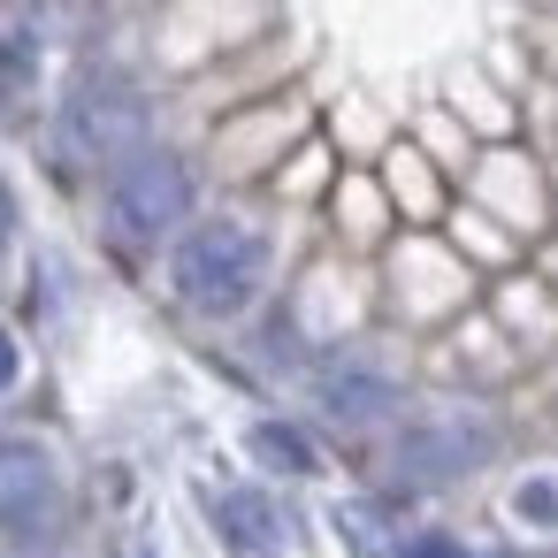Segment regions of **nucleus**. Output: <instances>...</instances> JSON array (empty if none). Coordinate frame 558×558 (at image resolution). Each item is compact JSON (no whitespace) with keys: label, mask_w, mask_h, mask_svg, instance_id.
Segmentation results:
<instances>
[{"label":"nucleus","mask_w":558,"mask_h":558,"mask_svg":"<svg viewBox=\"0 0 558 558\" xmlns=\"http://www.w3.org/2000/svg\"><path fill=\"white\" fill-rule=\"evenodd\" d=\"M184 215H192V169L177 154L138 146L131 161H116V177H108V238L161 245V238H177Z\"/></svg>","instance_id":"f03ea898"},{"label":"nucleus","mask_w":558,"mask_h":558,"mask_svg":"<svg viewBox=\"0 0 558 558\" xmlns=\"http://www.w3.org/2000/svg\"><path fill=\"white\" fill-rule=\"evenodd\" d=\"M253 451L276 459V466H291V474H314V444H306L299 428H283V421H260V428H253Z\"/></svg>","instance_id":"423d86ee"},{"label":"nucleus","mask_w":558,"mask_h":558,"mask_svg":"<svg viewBox=\"0 0 558 558\" xmlns=\"http://www.w3.org/2000/svg\"><path fill=\"white\" fill-rule=\"evenodd\" d=\"M512 512L535 520V527H558V482H527V489L512 497Z\"/></svg>","instance_id":"6e6552de"},{"label":"nucleus","mask_w":558,"mask_h":558,"mask_svg":"<svg viewBox=\"0 0 558 558\" xmlns=\"http://www.w3.org/2000/svg\"><path fill=\"white\" fill-rule=\"evenodd\" d=\"M215 520H222V535H230L245 558H276V550L291 543V527H283V505H276L268 489H253V482H238V489H215Z\"/></svg>","instance_id":"39448f33"},{"label":"nucleus","mask_w":558,"mask_h":558,"mask_svg":"<svg viewBox=\"0 0 558 558\" xmlns=\"http://www.w3.org/2000/svg\"><path fill=\"white\" fill-rule=\"evenodd\" d=\"M405 558H466V550H459L451 535H413V543H405Z\"/></svg>","instance_id":"9d476101"},{"label":"nucleus","mask_w":558,"mask_h":558,"mask_svg":"<svg viewBox=\"0 0 558 558\" xmlns=\"http://www.w3.org/2000/svg\"><path fill=\"white\" fill-rule=\"evenodd\" d=\"M329 405L360 421V413H383V405H390V390H383V383H367V375H329Z\"/></svg>","instance_id":"0eeeda50"},{"label":"nucleus","mask_w":558,"mask_h":558,"mask_svg":"<svg viewBox=\"0 0 558 558\" xmlns=\"http://www.w3.org/2000/svg\"><path fill=\"white\" fill-rule=\"evenodd\" d=\"M138 93L116 85V77H77V93L62 100V138L77 161H131L138 154Z\"/></svg>","instance_id":"7ed1b4c3"},{"label":"nucleus","mask_w":558,"mask_h":558,"mask_svg":"<svg viewBox=\"0 0 558 558\" xmlns=\"http://www.w3.org/2000/svg\"><path fill=\"white\" fill-rule=\"evenodd\" d=\"M24 383V344H16V329L0 322V390H16Z\"/></svg>","instance_id":"1a4fd4ad"},{"label":"nucleus","mask_w":558,"mask_h":558,"mask_svg":"<svg viewBox=\"0 0 558 558\" xmlns=\"http://www.w3.org/2000/svg\"><path fill=\"white\" fill-rule=\"evenodd\" d=\"M260 283H268V238L253 222H230V215L222 222H192L177 238V253H169V291L192 314H207V322L245 314L260 299Z\"/></svg>","instance_id":"f257e3e1"},{"label":"nucleus","mask_w":558,"mask_h":558,"mask_svg":"<svg viewBox=\"0 0 558 558\" xmlns=\"http://www.w3.org/2000/svg\"><path fill=\"white\" fill-rule=\"evenodd\" d=\"M62 505L54 459L32 436H0V535H39Z\"/></svg>","instance_id":"20e7f679"}]
</instances>
